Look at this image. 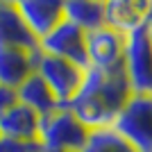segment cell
<instances>
[{
    "label": "cell",
    "instance_id": "1",
    "mask_svg": "<svg viewBox=\"0 0 152 152\" xmlns=\"http://www.w3.org/2000/svg\"><path fill=\"white\" fill-rule=\"evenodd\" d=\"M129 95L132 86L127 82L123 66L107 70L86 68L82 86L66 107L86 129H100L114 125Z\"/></svg>",
    "mask_w": 152,
    "mask_h": 152
},
{
    "label": "cell",
    "instance_id": "2",
    "mask_svg": "<svg viewBox=\"0 0 152 152\" xmlns=\"http://www.w3.org/2000/svg\"><path fill=\"white\" fill-rule=\"evenodd\" d=\"M89 132L68 107H59L39 121V145L43 152H82Z\"/></svg>",
    "mask_w": 152,
    "mask_h": 152
},
{
    "label": "cell",
    "instance_id": "3",
    "mask_svg": "<svg viewBox=\"0 0 152 152\" xmlns=\"http://www.w3.org/2000/svg\"><path fill=\"white\" fill-rule=\"evenodd\" d=\"M111 127L136 152H152V93H132Z\"/></svg>",
    "mask_w": 152,
    "mask_h": 152
},
{
    "label": "cell",
    "instance_id": "4",
    "mask_svg": "<svg viewBox=\"0 0 152 152\" xmlns=\"http://www.w3.org/2000/svg\"><path fill=\"white\" fill-rule=\"evenodd\" d=\"M84 70L86 68L68 61V59L52 57V55H45L41 50L37 52L34 73L41 75V80L50 86V91L55 93V98L59 100L61 107H66L80 91L82 80H84Z\"/></svg>",
    "mask_w": 152,
    "mask_h": 152
},
{
    "label": "cell",
    "instance_id": "5",
    "mask_svg": "<svg viewBox=\"0 0 152 152\" xmlns=\"http://www.w3.org/2000/svg\"><path fill=\"white\" fill-rule=\"evenodd\" d=\"M123 70L132 93H152V37L148 27L125 37Z\"/></svg>",
    "mask_w": 152,
    "mask_h": 152
},
{
    "label": "cell",
    "instance_id": "6",
    "mask_svg": "<svg viewBox=\"0 0 152 152\" xmlns=\"http://www.w3.org/2000/svg\"><path fill=\"white\" fill-rule=\"evenodd\" d=\"M39 50L52 57H61L68 61L89 68V59H86V32L73 25L70 20L64 18L50 34H45L39 41Z\"/></svg>",
    "mask_w": 152,
    "mask_h": 152
},
{
    "label": "cell",
    "instance_id": "7",
    "mask_svg": "<svg viewBox=\"0 0 152 152\" xmlns=\"http://www.w3.org/2000/svg\"><path fill=\"white\" fill-rule=\"evenodd\" d=\"M123 52H125V37L109 30L107 25L86 32L89 68H118V66H123Z\"/></svg>",
    "mask_w": 152,
    "mask_h": 152
},
{
    "label": "cell",
    "instance_id": "8",
    "mask_svg": "<svg viewBox=\"0 0 152 152\" xmlns=\"http://www.w3.org/2000/svg\"><path fill=\"white\" fill-rule=\"evenodd\" d=\"M14 2L37 41L50 34L64 20V0H14Z\"/></svg>",
    "mask_w": 152,
    "mask_h": 152
},
{
    "label": "cell",
    "instance_id": "9",
    "mask_svg": "<svg viewBox=\"0 0 152 152\" xmlns=\"http://www.w3.org/2000/svg\"><path fill=\"white\" fill-rule=\"evenodd\" d=\"M150 0H104V25L129 37L136 30L145 27Z\"/></svg>",
    "mask_w": 152,
    "mask_h": 152
},
{
    "label": "cell",
    "instance_id": "10",
    "mask_svg": "<svg viewBox=\"0 0 152 152\" xmlns=\"http://www.w3.org/2000/svg\"><path fill=\"white\" fill-rule=\"evenodd\" d=\"M0 45L39 50L37 37L27 30L25 20L20 18L14 0H0Z\"/></svg>",
    "mask_w": 152,
    "mask_h": 152
},
{
    "label": "cell",
    "instance_id": "11",
    "mask_svg": "<svg viewBox=\"0 0 152 152\" xmlns=\"http://www.w3.org/2000/svg\"><path fill=\"white\" fill-rule=\"evenodd\" d=\"M37 52L39 50H23V48L0 45V84L9 86V89H18L34 73Z\"/></svg>",
    "mask_w": 152,
    "mask_h": 152
},
{
    "label": "cell",
    "instance_id": "12",
    "mask_svg": "<svg viewBox=\"0 0 152 152\" xmlns=\"http://www.w3.org/2000/svg\"><path fill=\"white\" fill-rule=\"evenodd\" d=\"M39 121L41 116L34 114L25 104H14L5 116H0V136L12 141H37L39 139Z\"/></svg>",
    "mask_w": 152,
    "mask_h": 152
},
{
    "label": "cell",
    "instance_id": "13",
    "mask_svg": "<svg viewBox=\"0 0 152 152\" xmlns=\"http://www.w3.org/2000/svg\"><path fill=\"white\" fill-rule=\"evenodd\" d=\"M16 95H18L20 104H25L27 109H32V111L39 114V116H45V114H50V111L61 107L59 100L55 98V93L50 91V86H48V84L41 80V75H37V73H32L25 82L16 89Z\"/></svg>",
    "mask_w": 152,
    "mask_h": 152
},
{
    "label": "cell",
    "instance_id": "14",
    "mask_svg": "<svg viewBox=\"0 0 152 152\" xmlns=\"http://www.w3.org/2000/svg\"><path fill=\"white\" fill-rule=\"evenodd\" d=\"M64 18L91 32L104 25V0H64Z\"/></svg>",
    "mask_w": 152,
    "mask_h": 152
},
{
    "label": "cell",
    "instance_id": "15",
    "mask_svg": "<svg viewBox=\"0 0 152 152\" xmlns=\"http://www.w3.org/2000/svg\"><path fill=\"white\" fill-rule=\"evenodd\" d=\"M82 152H136L114 127L91 129Z\"/></svg>",
    "mask_w": 152,
    "mask_h": 152
},
{
    "label": "cell",
    "instance_id": "16",
    "mask_svg": "<svg viewBox=\"0 0 152 152\" xmlns=\"http://www.w3.org/2000/svg\"><path fill=\"white\" fill-rule=\"evenodd\" d=\"M41 150L39 141H12V139H2L0 136V152H37Z\"/></svg>",
    "mask_w": 152,
    "mask_h": 152
},
{
    "label": "cell",
    "instance_id": "17",
    "mask_svg": "<svg viewBox=\"0 0 152 152\" xmlns=\"http://www.w3.org/2000/svg\"><path fill=\"white\" fill-rule=\"evenodd\" d=\"M14 104H18L16 89H9V86H2V84H0V116H5Z\"/></svg>",
    "mask_w": 152,
    "mask_h": 152
},
{
    "label": "cell",
    "instance_id": "18",
    "mask_svg": "<svg viewBox=\"0 0 152 152\" xmlns=\"http://www.w3.org/2000/svg\"><path fill=\"white\" fill-rule=\"evenodd\" d=\"M148 32H150V37H152V30H148Z\"/></svg>",
    "mask_w": 152,
    "mask_h": 152
},
{
    "label": "cell",
    "instance_id": "19",
    "mask_svg": "<svg viewBox=\"0 0 152 152\" xmlns=\"http://www.w3.org/2000/svg\"><path fill=\"white\" fill-rule=\"evenodd\" d=\"M37 152H43V150H37Z\"/></svg>",
    "mask_w": 152,
    "mask_h": 152
}]
</instances>
